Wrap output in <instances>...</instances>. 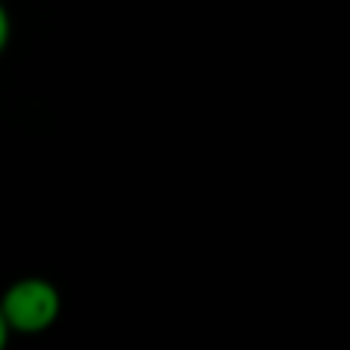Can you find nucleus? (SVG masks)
<instances>
[{"mask_svg":"<svg viewBox=\"0 0 350 350\" xmlns=\"http://www.w3.org/2000/svg\"><path fill=\"white\" fill-rule=\"evenodd\" d=\"M59 292L53 283L40 277H25L18 283H12L3 295L0 304V323L12 332H25V335H37L46 332L59 317Z\"/></svg>","mask_w":350,"mask_h":350,"instance_id":"obj_1","label":"nucleus"},{"mask_svg":"<svg viewBox=\"0 0 350 350\" xmlns=\"http://www.w3.org/2000/svg\"><path fill=\"white\" fill-rule=\"evenodd\" d=\"M6 37H10V12L0 10V46H6Z\"/></svg>","mask_w":350,"mask_h":350,"instance_id":"obj_2","label":"nucleus"}]
</instances>
